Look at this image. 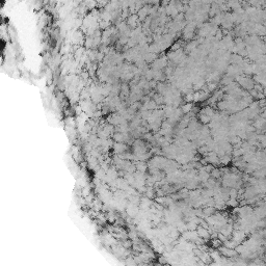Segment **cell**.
<instances>
[{
  "label": "cell",
  "mask_w": 266,
  "mask_h": 266,
  "mask_svg": "<svg viewBox=\"0 0 266 266\" xmlns=\"http://www.w3.org/2000/svg\"><path fill=\"white\" fill-rule=\"evenodd\" d=\"M237 80H238L240 86L242 87V88H244V90L251 91L255 87V82H254V80L251 78H249V77L240 76V75H239V76L237 77Z\"/></svg>",
  "instance_id": "cell-1"
},
{
  "label": "cell",
  "mask_w": 266,
  "mask_h": 266,
  "mask_svg": "<svg viewBox=\"0 0 266 266\" xmlns=\"http://www.w3.org/2000/svg\"><path fill=\"white\" fill-rule=\"evenodd\" d=\"M138 20H139V18H138V16L137 15H131V16L128 17L127 23H128V25H129L130 27L134 28V27H136L137 23H138Z\"/></svg>",
  "instance_id": "cell-2"
},
{
  "label": "cell",
  "mask_w": 266,
  "mask_h": 266,
  "mask_svg": "<svg viewBox=\"0 0 266 266\" xmlns=\"http://www.w3.org/2000/svg\"><path fill=\"white\" fill-rule=\"evenodd\" d=\"M191 107H192V105L191 104H186V105H184L183 107H182V112L183 113H187V112H189V111H191Z\"/></svg>",
  "instance_id": "cell-3"
},
{
  "label": "cell",
  "mask_w": 266,
  "mask_h": 266,
  "mask_svg": "<svg viewBox=\"0 0 266 266\" xmlns=\"http://www.w3.org/2000/svg\"><path fill=\"white\" fill-rule=\"evenodd\" d=\"M219 175H220V173H219L218 170H212V177L213 178H218Z\"/></svg>",
  "instance_id": "cell-4"
},
{
  "label": "cell",
  "mask_w": 266,
  "mask_h": 266,
  "mask_svg": "<svg viewBox=\"0 0 266 266\" xmlns=\"http://www.w3.org/2000/svg\"><path fill=\"white\" fill-rule=\"evenodd\" d=\"M263 94H264V96L266 97V86L263 87Z\"/></svg>",
  "instance_id": "cell-5"
},
{
  "label": "cell",
  "mask_w": 266,
  "mask_h": 266,
  "mask_svg": "<svg viewBox=\"0 0 266 266\" xmlns=\"http://www.w3.org/2000/svg\"><path fill=\"white\" fill-rule=\"evenodd\" d=\"M265 202H266V196H265Z\"/></svg>",
  "instance_id": "cell-6"
}]
</instances>
